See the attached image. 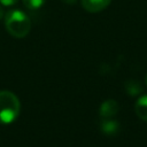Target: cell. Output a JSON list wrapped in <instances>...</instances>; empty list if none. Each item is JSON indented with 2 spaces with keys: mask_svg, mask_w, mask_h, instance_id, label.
<instances>
[{
  "mask_svg": "<svg viewBox=\"0 0 147 147\" xmlns=\"http://www.w3.org/2000/svg\"><path fill=\"white\" fill-rule=\"evenodd\" d=\"M5 26L10 36L15 38H24L30 32L31 21L24 11L13 9L5 16Z\"/></svg>",
  "mask_w": 147,
  "mask_h": 147,
  "instance_id": "obj_1",
  "label": "cell"
},
{
  "mask_svg": "<svg viewBox=\"0 0 147 147\" xmlns=\"http://www.w3.org/2000/svg\"><path fill=\"white\" fill-rule=\"evenodd\" d=\"M21 102L10 91H0V124H10L20 115Z\"/></svg>",
  "mask_w": 147,
  "mask_h": 147,
  "instance_id": "obj_2",
  "label": "cell"
},
{
  "mask_svg": "<svg viewBox=\"0 0 147 147\" xmlns=\"http://www.w3.org/2000/svg\"><path fill=\"white\" fill-rule=\"evenodd\" d=\"M118 110H119L118 102L114 99H108L100 105L99 115L102 118H111L113 116H115L118 113Z\"/></svg>",
  "mask_w": 147,
  "mask_h": 147,
  "instance_id": "obj_3",
  "label": "cell"
},
{
  "mask_svg": "<svg viewBox=\"0 0 147 147\" xmlns=\"http://www.w3.org/2000/svg\"><path fill=\"white\" fill-rule=\"evenodd\" d=\"M111 0H82V7L88 13H99L110 5Z\"/></svg>",
  "mask_w": 147,
  "mask_h": 147,
  "instance_id": "obj_4",
  "label": "cell"
},
{
  "mask_svg": "<svg viewBox=\"0 0 147 147\" xmlns=\"http://www.w3.org/2000/svg\"><path fill=\"white\" fill-rule=\"evenodd\" d=\"M101 131L107 136H114L119 131V123L111 118H103L100 125Z\"/></svg>",
  "mask_w": 147,
  "mask_h": 147,
  "instance_id": "obj_5",
  "label": "cell"
},
{
  "mask_svg": "<svg viewBox=\"0 0 147 147\" xmlns=\"http://www.w3.org/2000/svg\"><path fill=\"white\" fill-rule=\"evenodd\" d=\"M134 111L140 119L147 122V94L138 98L134 103Z\"/></svg>",
  "mask_w": 147,
  "mask_h": 147,
  "instance_id": "obj_6",
  "label": "cell"
},
{
  "mask_svg": "<svg viewBox=\"0 0 147 147\" xmlns=\"http://www.w3.org/2000/svg\"><path fill=\"white\" fill-rule=\"evenodd\" d=\"M22 1L26 8L31 9V10H36V9H39L40 7H42V5L45 3L46 0H22Z\"/></svg>",
  "mask_w": 147,
  "mask_h": 147,
  "instance_id": "obj_7",
  "label": "cell"
},
{
  "mask_svg": "<svg viewBox=\"0 0 147 147\" xmlns=\"http://www.w3.org/2000/svg\"><path fill=\"white\" fill-rule=\"evenodd\" d=\"M17 0H0V3L3 6H14Z\"/></svg>",
  "mask_w": 147,
  "mask_h": 147,
  "instance_id": "obj_8",
  "label": "cell"
},
{
  "mask_svg": "<svg viewBox=\"0 0 147 147\" xmlns=\"http://www.w3.org/2000/svg\"><path fill=\"white\" fill-rule=\"evenodd\" d=\"M61 1L67 3V5H75L77 2V0H61Z\"/></svg>",
  "mask_w": 147,
  "mask_h": 147,
  "instance_id": "obj_9",
  "label": "cell"
},
{
  "mask_svg": "<svg viewBox=\"0 0 147 147\" xmlns=\"http://www.w3.org/2000/svg\"><path fill=\"white\" fill-rule=\"evenodd\" d=\"M2 16H3V9H2V7L0 6V20L2 18Z\"/></svg>",
  "mask_w": 147,
  "mask_h": 147,
  "instance_id": "obj_10",
  "label": "cell"
},
{
  "mask_svg": "<svg viewBox=\"0 0 147 147\" xmlns=\"http://www.w3.org/2000/svg\"><path fill=\"white\" fill-rule=\"evenodd\" d=\"M145 83H146V86H147V74H146V77H145Z\"/></svg>",
  "mask_w": 147,
  "mask_h": 147,
  "instance_id": "obj_11",
  "label": "cell"
}]
</instances>
